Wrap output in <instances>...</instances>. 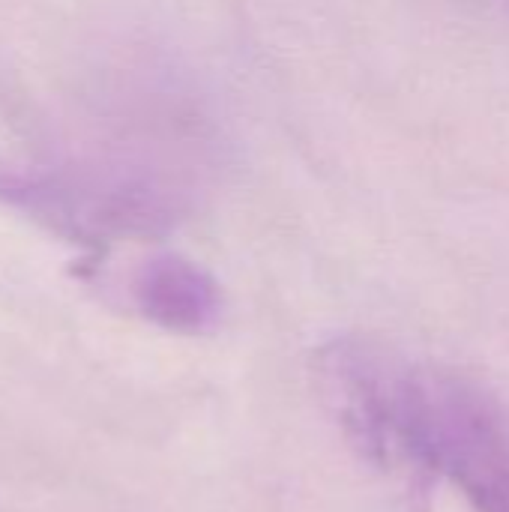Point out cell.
Wrapping results in <instances>:
<instances>
[{
	"label": "cell",
	"mask_w": 509,
	"mask_h": 512,
	"mask_svg": "<svg viewBox=\"0 0 509 512\" xmlns=\"http://www.w3.org/2000/svg\"><path fill=\"white\" fill-rule=\"evenodd\" d=\"M321 375L351 438L384 468L509 512V402L486 384L372 339H336Z\"/></svg>",
	"instance_id": "6da1fadb"
},
{
	"label": "cell",
	"mask_w": 509,
	"mask_h": 512,
	"mask_svg": "<svg viewBox=\"0 0 509 512\" xmlns=\"http://www.w3.org/2000/svg\"><path fill=\"white\" fill-rule=\"evenodd\" d=\"M138 312L174 333H204L222 315L219 282L183 255H153L132 276Z\"/></svg>",
	"instance_id": "7a4b0ae2"
},
{
	"label": "cell",
	"mask_w": 509,
	"mask_h": 512,
	"mask_svg": "<svg viewBox=\"0 0 509 512\" xmlns=\"http://www.w3.org/2000/svg\"><path fill=\"white\" fill-rule=\"evenodd\" d=\"M462 3H477V6H483L489 12H498V15L509 18V0H462Z\"/></svg>",
	"instance_id": "3957f363"
}]
</instances>
